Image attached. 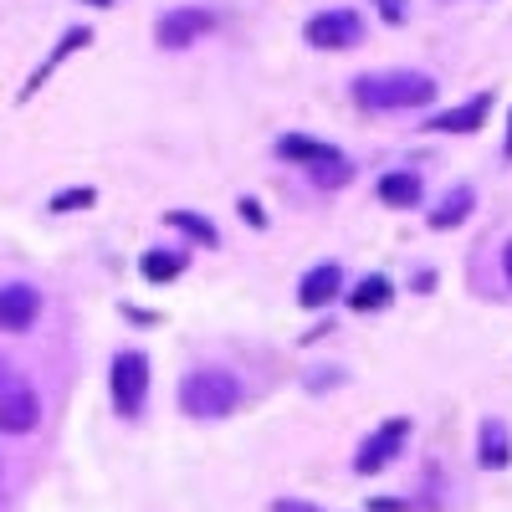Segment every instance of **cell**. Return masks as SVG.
I'll list each match as a JSON object with an SVG mask.
<instances>
[{"instance_id":"44dd1931","label":"cell","mask_w":512,"mask_h":512,"mask_svg":"<svg viewBox=\"0 0 512 512\" xmlns=\"http://www.w3.org/2000/svg\"><path fill=\"white\" fill-rule=\"evenodd\" d=\"M272 512H323V507H313V502H297V497H277V502H272Z\"/></svg>"},{"instance_id":"484cf974","label":"cell","mask_w":512,"mask_h":512,"mask_svg":"<svg viewBox=\"0 0 512 512\" xmlns=\"http://www.w3.org/2000/svg\"><path fill=\"white\" fill-rule=\"evenodd\" d=\"M502 149H507V159H512V118H507V144H502Z\"/></svg>"},{"instance_id":"6da1fadb","label":"cell","mask_w":512,"mask_h":512,"mask_svg":"<svg viewBox=\"0 0 512 512\" xmlns=\"http://www.w3.org/2000/svg\"><path fill=\"white\" fill-rule=\"evenodd\" d=\"M441 82L431 72H415V67H400V72H369L354 82V98L374 113H390V108H425L436 103Z\"/></svg>"},{"instance_id":"cb8c5ba5","label":"cell","mask_w":512,"mask_h":512,"mask_svg":"<svg viewBox=\"0 0 512 512\" xmlns=\"http://www.w3.org/2000/svg\"><path fill=\"white\" fill-rule=\"evenodd\" d=\"M502 272H507V282H512V241L502 246Z\"/></svg>"},{"instance_id":"2e32d148","label":"cell","mask_w":512,"mask_h":512,"mask_svg":"<svg viewBox=\"0 0 512 512\" xmlns=\"http://www.w3.org/2000/svg\"><path fill=\"white\" fill-rule=\"evenodd\" d=\"M139 272H144L149 282H169V277H180V272H185V251H164V246H154V251H144Z\"/></svg>"},{"instance_id":"9a60e30c","label":"cell","mask_w":512,"mask_h":512,"mask_svg":"<svg viewBox=\"0 0 512 512\" xmlns=\"http://www.w3.org/2000/svg\"><path fill=\"white\" fill-rule=\"evenodd\" d=\"M277 154L282 159H297V164H323L328 154H333V144H323V139H308V134H287L282 144H277Z\"/></svg>"},{"instance_id":"277c9868","label":"cell","mask_w":512,"mask_h":512,"mask_svg":"<svg viewBox=\"0 0 512 512\" xmlns=\"http://www.w3.org/2000/svg\"><path fill=\"white\" fill-rule=\"evenodd\" d=\"M36 420H41L36 390L21 374L0 369V431H6V436H26V431H36Z\"/></svg>"},{"instance_id":"7c38bea8","label":"cell","mask_w":512,"mask_h":512,"mask_svg":"<svg viewBox=\"0 0 512 512\" xmlns=\"http://www.w3.org/2000/svg\"><path fill=\"white\" fill-rule=\"evenodd\" d=\"M477 210V190L472 185H456V190H446L441 200H436V210H431V231H456L466 216Z\"/></svg>"},{"instance_id":"7a4b0ae2","label":"cell","mask_w":512,"mask_h":512,"mask_svg":"<svg viewBox=\"0 0 512 512\" xmlns=\"http://www.w3.org/2000/svg\"><path fill=\"white\" fill-rule=\"evenodd\" d=\"M236 405H241V379L231 369L205 364V369H190L180 379V410L190 420H226Z\"/></svg>"},{"instance_id":"d4e9b609","label":"cell","mask_w":512,"mask_h":512,"mask_svg":"<svg viewBox=\"0 0 512 512\" xmlns=\"http://www.w3.org/2000/svg\"><path fill=\"white\" fill-rule=\"evenodd\" d=\"M82 6H98V11H108V6H113V0H82Z\"/></svg>"},{"instance_id":"5bb4252c","label":"cell","mask_w":512,"mask_h":512,"mask_svg":"<svg viewBox=\"0 0 512 512\" xmlns=\"http://www.w3.org/2000/svg\"><path fill=\"white\" fill-rule=\"evenodd\" d=\"M390 297H395V282L374 272V277H364V282L349 292V308H354V313H379L384 303H390Z\"/></svg>"},{"instance_id":"30bf717a","label":"cell","mask_w":512,"mask_h":512,"mask_svg":"<svg viewBox=\"0 0 512 512\" xmlns=\"http://www.w3.org/2000/svg\"><path fill=\"white\" fill-rule=\"evenodd\" d=\"M338 292H344V272H338L333 262H323V267H313L303 282H297V303L303 308H328Z\"/></svg>"},{"instance_id":"8992f818","label":"cell","mask_w":512,"mask_h":512,"mask_svg":"<svg viewBox=\"0 0 512 512\" xmlns=\"http://www.w3.org/2000/svg\"><path fill=\"white\" fill-rule=\"evenodd\" d=\"M405 436H410V420L405 415H395V420H384L379 431L359 446V456H354V472L359 477H374V472H384L395 456H400V446H405Z\"/></svg>"},{"instance_id":"5b68a950","label":"cell","mask_w":512,"mask_h":512,"mask_svg":"<svg viewBox=\"0 0 512 512\" xmlns=\"http://www.w3.org/2000/svg\"><path fill=\"white\" fill-rule=\"evenodd\" d=\"M364 36V16L359 11H318L308 26H303V41L318 52H344Z\"/></svg>"},{"instance_id":"e0dca14e","label":"cell","mask_w":512,"mask_h":512,"mask_svg":"<svg viewBox=\"0 0 512 512\" xmlns=\"http://www.w3.org/2000/svg\"><path fill=\"white\" fill-rule=\"evenodd\" d=\"M308 175H313L323 190H338V185H349V180H354V164H349V154H338V149H333L323 164L308 169Z\"/></svg>"},{"instance_id":"3957f363","label":"cell","mask_w":512,"mask_h":512,"mask_svg":"<svg viewBox=\"0 0 512 512\" xmlns=\"http://www.w3.org/2000/svg\"><path fill=\"white\" fill-rule=\"evenodd\" d=\"M108 390H113V405L118 415H139L144 410V395H149V359L139 349H123L108 369Z\"/></svg>"},{"instance_id":"52a82bcc","label":"cell","mask_w":512,"mask_h":512,"mask_svg":"<svg viewBox=\"0 0 512 512\" xmlns=\"http://www.w3.org/2000/svg\"><path fill=\"white\" fill-rule=\"evenodd\" d=\"M205 31H210V11L205 6H175V11L159 16L154 41H159L164 52H185V47H195Z\"/></svg>"},{"instance_id":"7402d4cb","label":"cell","mask_w":512,"mask_h":512,"mask_svg":"<svg viewBox=\"0 0 512 512\" xmlns=\"http://www.w3.org/2000/svg\"><path fill=\"white\" fill-rule=\"evenodd\" d=\"M384 21H405V0H374Z\"/></svg>"},{"instance_id":"d6986e66","label":"cell","mask_w":512,"mask_h":512,"mask_svg":"<svg viewBox=\"0 0 512 512\" xmlns=\"http://www.w3.org/2000/svg\"><path fill=\"white\" fill-rule=\"evenodd\" d=\"M169 226L185 231V236H195L200 246H216V226H210L205 216H195V210H169Z\"/></svg>"},{"instance_id":"603a6c76","label":"cell","mask_w":512,"mask_h":512,"mask_svg":"<svg viewBox=\"0 0 512 512\" xmlns=\"http://www.w3.org/2000/svg\"><path fill=\"white\" fill-rule=\"evenodd\" d=\"M241 216H246V226H267V216H262V205H256L251 195L241 200Z\"/></svg>"},{"instance_id":"4fadbf2b","label":"cell","mask_w":512,"mask_h":512,"mask_svg":"<svg viewBox=\"0 0 512 512\" xmlns=\"http://www.w3.org/2000/svg\"><path fill=\"white\" fill-rule=\"evenodd\" d=\"M420 195H425V185H420L415 169H390V175L379 180V200H384V205H395V210L420 205Z\"/></svg>"},{"instance_id":"ffe728a7","label":"cell","mask_w":512,"mask_h":512,"mask_svg":"<svg viewBox=\"0 0 512 512\" xmlns=\"http://www.w3.org/2000/svg\"><path fill=\"white\" fill-rule=\"evenodd\" d=\"M98 200V190H62V195H52V210L57 216H67V210H82V205H93Z\"/></svg>"},{"instance_id":"8fae6325","label":"cell","mask_w":512,"mask_h":512,"mask_svg":"<svg viewBox=\"0 0 512 512\" xmlns=\"http://www.w3.org/2000/svg\"><path fill=\"white\" fill-rule=\"evenodd\" d=\"M477 461L487 466V472H502V466L512 461V436H507V425L497 415H487L477 425Z\"/></svg>"},{"instance_id":"9c48e42d","label":"cell","mask_w":512,"mask_h":512,"mask_svg":"<svg viewBox=\"0 0 512 512\" xmlns=\"http://www.w3.org/2000/svg\"><path fill=\"white\" fill-rule=\"evenodd\" d=\"M487 113H492V93H482V98H472V103H461V108L436 113L425 128H436V134H477V128L487 123Z\"/></svg>"},{"instance_id":"ba28073f","label":"cell","mask_w":512,"mask_h":512,"mask_svg":"<svg viewBox=\"0 0 512 512\" xmlns=\"http://www.w3.org/2000/svg\"><path fill=\"white\" fill-rule=\"evenodd\" d=\"M41 313V292L31 282H6L0 287V328L6 333H26Z\"/></svg>"},{"instance_id":"ac0fdd59","label":"cell","mask_w":512,"mask_h":512,"mask_svg":"<svg viewBox=\"0 0 512 512\" xmlns=\"http://www.w3.org/2000/svg\"><path fill=\"white\" fill-rule=\"evenodd\" d=\"M88 41H93V31H88V26H77V31H67V36H62V47L52 52V62H47V67H41V72H36V77L26 82V88H21V98H31V93L41 88V77H47V72H52V67H57V62L67 57V52H77V47H88Z\"/></svg>"}]
</instances>
